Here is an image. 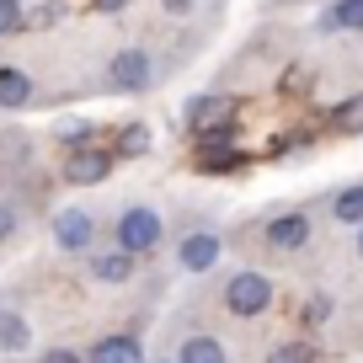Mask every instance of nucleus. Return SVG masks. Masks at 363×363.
Segmentation results:
<instances>
[{
    "label": "nucleus",
    "instance_id": "nucleus-1",
    "mask_svg": "<svg viewBox=\"0 0 363 363\" xmlns=\"http://www.w3.org/2000/svg\"><path fill=\"white\" fill-rule=\"evenodd\" d=\"M225 305H230V315H262V310L272 305V284L262 278V272H235L225 284Z\"/></svg>",
    "mask_w": 363,
    "mask_h": 363
},
{
    "label": "nucleus",
    "instance_id": "nucleus-2",
    "mask_svg": "<svg viewBox=\"0 0 363 363\" xmlns=\"http://www.w3.org/2000/svg\"><path fill=\"white\" fill-rule=\"evenodd\" d=\"M160 214L155 208H128L123 219H118V251H128V257H139V251H155L160 246Z\"/></svg>",
    "mask_w": 363,
    "mask_h": 363
},
{
    "label": "nucleus",
    "instance_id": "nucleus-3",
    "mask_svg": "<svg viewBox=\"0 0 363 363\" xmlns=\"http://www.w3.org/2000/svg\"><path fill=\"white\" fill-rule=\"evenodd\" d=\"M107 171H113V150L80 145V150H69V160H65V177L75 182V187H96V182H107Z\"/></svg>",
    "mask_w": 363,
    "mask_h": 363
},
{
    "label": "nucleus",
    "instance_id": "nucleus-4",
    "mask_svg": "<svg viewBox=\"0 0 363 363\" xmlns=\"http://www.w3.org/2000/svg\"><path fill=\"white\" fill-rule=\"evenodd\" d=\"M230 113H235V102L230 96H193L187 102V128L193 134H225V123H230Z\"/></svg>",
    "mask_w": 363,
    "mask_h": 363
},
{
    "label": "nucleus",
    "instance_id": "nucleus-5",
    "mask_svg": "<svg viewBox=\"0 0 363 363\" xmlns=\"http://www.w3.org/2000/svg\"><path fill=\"white\" fill-rule=\"evenodd\" d=\"M54 240L65 251H86L91 240H96V219H91L86 208H59L54 214Z\"/></svg>",
    "mask_w": 363,
    "mask_h": 363
},
{
    "label": "nucleus",
    "instance_id": "nucleus-6",
    "mask_svg": "<svg viewBox=\"0 0 363 363\" xmlns=\"http://www.w3.org/2000/svg\"><path fill=\"white\" fill-rule=\"evenodd\" d=\"M107 80H113L118 91H145V86H150V54H139V48H123V54L107 65Z\"/></svg>",
    "mask_w": 363,
    "mask_h": 363
},
{
    "label": "nucleus",
    "instance_id": "nucleus-7",
    "mask_svg": "<svg viewBox=\"0 0 363 363\" xmlns=\"http://www.w3.org/2000/svg\"><path fill=\"white\" fill-rule=\"evenodd\" d=\"M214 262H219V235L214 230H198V235L182 240V267L187 272H208Z\"/></svg>",
    "mask_w": 363,
    "mask_h": 363
},
{
    "label": "nucleus",
    "instance_id": "nucleus-8",
    "mask_svg": "<svg viewBox=\"0 0 363 363\" xmlns=\"http://www.w3.org/2000/svg\"><path fill=\"white\" fill-rule=\"evenodd\" d=\"M310 240V219L305 214H278L267 225V246H278V251H299Z\"/></svg>",
    "mask_w": 363,
    "mask_h": 363
},
{
    "label": "nucleus",
    "instance_id": "nucleus-9",
    "mask_svg": "<svg viewBox=\"0 0 363 363\" xmlns=\"http://www.w3.org/2000/svg\"><path fill=\"white\" fill-rule=\"evenodd\" d=\"M0 107H6V113H22V107H33V80H27L16 65L0 69Z\"/></svg>",
    "mask_w": 363,
    "mask_h": 363
},
{
    "label": "nucleus",
    "instance_id": "nucleus-10",
    "mask_svg": "<svg viewBox=\"0 0 363 363\" xmlns=\"http://www.w3.org/2000/svg\"><path fill=\"white\" fill-rule=\"evenodd\" d=\"M86 363H145V352H139L134 337H102L86 352Z\"/></svg>",
    "mask_w": 363,
    "mask_h": 363
},
{
    "label": "nucleus",
    "instance_id": "nucleus-11",
    "mask_svg": "<svg viewBox=\"0 0 363 363\" xmlns=\"http://www.w3.org/2000/svg\"><path fill=\"white\" fill-rule=\"evenodd\" d=\"M91 272H96L102 284H128V278H134V257H128V251H102V257L91 262Z\"/></svg>",
    "mask_w": 363,
    "mask_h": 363
},
{
    "label": "nucleus",
    "instance_id": "nucleus-12",
    "mask_svg": "<svg viewBox=\"0 0 363 363\" xmlns=\"http://www.w3.org/2000/svg\"><path fill=\"white\" fill-rule=\"evenodd\" d=\"M27 342H33L27 320L16 315V310H0V347H6V352H27Z\"/></svg>",
    "mask_w": 363,
    "mask_h": 363
},
{
    "label": "nucleus",
    "instance_id": "nucleus-13",
    "mask_svg": "<svg viewBox=\"0 0 363 363\" xmlns=\"http://www.w3.org/2000/svg\"><path fill=\"white\" fill-rule=\"evenodd\" d=\"M326 27L331 33H363V0H337L326 11Z\"/></svg>",
    "mask_w": 363,
    "mask_h": 363
},
{
    "label": "nucleus",
    "instance_id": "nucleus-14",
    "mask_svg": "<svg viewBox=\"0 0 363 363\" xmlns=\"http://www.w3.org/2000/svg\"><path fill=\"white\" fill-rule=\"evenodd\" d=\"M177 363H225V347L214 337H187L177 352Z\"/></svg>",
    "mask_w": 363,
    "mask_h": 363
},
{
    "label": "nucleus",
    "instance_id": "nucleus-15",
    "mask_svg": "<svg viewBox=\"0 0 363 363\" xmlns=\"http://www.w3.org/2000/svg\"><path fill=\"white\" fill-rule=\"evenodd\" d=\"M113 145H118V155H123V160H134V155H145V150H150V128L145 123H123Z\"/></svg>",
    "mask_w": 363,
    "mask_h": 363
},
{
    "label": "nucleus",
    "instance_id": "nucleus-16",
    "mask_svg": "<svg viewBox=\"0 0 363 363\" xmlns=\"http://www.w3.org/2000/svg\"><path fill=\"white\" fill-rule=\"evenodd\" d=\"M331 214H337L342 225H363V187H347V193L331 203Z\"/></svg>",
    "mask_w": 363,
    "mask_h": 363
},
{
    "label": "nucleus",
    "instance_id": "nucleus-17",
    "mask_svg": "<svg viewBox=\"0 0 363 363\" xmlns=\"http://www.w3.org/2000/svg\"><path fill=\"white\" fill-rule=\"evenodd\" d=\"M27 27V11H22V0H0V38H11Z\"/></svg>",
    "mask_w": 363,
    "mask_h": 363
},
{
    "label": "nucleus",
    "instance_id": "nucleus-18",
    "mask_svg": "<svg viewBox=\"0 0 363 363\" xmlns=\"http://www.w3.org/2000/svg\"><path fill=\"white\" fill-rule=\"evenodd\" d=\"M267 363H315V347H305V342H284V347H272Z\"/></svg>",
    "mask_w": 363,
    "mask_h": 363
},
{
    "label": "nucleus",
    "instance_id": "nucleus-19",
    "mask_svg": "<svg viewBox=\"0 0 363 363\" xmlns=\"http://www.w3.org/2000/svg\"><path fill=\"white\" fill-rule=\"evenodd\" d=\"M337 128H352V134L363 128V96H352L347 107H337Z\"/></svg>",
    "mask_w": 363,
    "mask_h": 363
},
{
    "label": "nucleus",
    "instance_id": "nucleus-20",
    "mask_svg": "<svg viewBox=\"0 0 363 363\" xmlns=\"http://www.w3.org/2000/svg\"><path fill=\"white\" fill-rule=\"evenodd\" d=\"M54 134H59V139H91V123H86V118H65Z\"/></svg>",
    "mask_w": 363,
    "mask_h": 363
},
{
    "label": "nucleus",
    "instance_id": "nucleus-21",
    "mask_svg": "<svg viewBox=\"0 0 363 363\" xmlns=\"http://www.w3.org/2000/svg\"><path fill=\"white\" fill-rule=\"evenodd\" d=\"M326 315H331V299H326V294H315V299L305 305V320H310V326H320Z\"/></svg>",
    "mask_w": 363,
    "mask_h": 363
},
{
    "label": "nucleus",
    "instance_id": "nucleus-22",
    "mask_svg": "<svg viewBox=\"0 0 363 363\" xmlns=\"http://www.w3.org/2000/svg\"><path fill=\"white\" fill-rule=\"evenodd\" d=\"M59 16H65V11H59V6H38V11L27 16V27H54Z\"/></svg>",
    "mask_w": 363,
    "mask_h": 363
},
{
    "label": "nucleus",
    "instance_id": "nucleus-23",
    "mask_svg": "<svg viewBox=\"0 0 363 363\" xmlns=\"http://www.w3.org/2000/svg\"><path fill=\"white\" fill-rule=\"evenodd\" d=\"M11 230H16V208L0 203V240H11Z\"/></svg>",
    "mask_w": 363,
    "mask_h": 363
},
{
    "label": "nucleus",
    "instance_id": "nucleus-24",
    "mask_svg": "<svg viewBox=\"0 0 363 363\" xmlns=\"http://www.w3.org/2000/svg\"><path fill=\"white\" fill-rule=\"evenodd\" d=\"M38 363H80V358H75V352H69V347H54V352H43V358H38Z\"/></svg>",
    "mask_w": 363,
    "mask_h": 363
},
{
    "label": "nucleus",
    "instance_id": "nucleus-25",
    "mask_svg": "<svg viewBox=\"0 0 363 363\" xmlns=\"http://www.w3.org/2000/svg\"><path fill=\"white\" fill-rule=\"evenodd\" d=\"M128 0H96V11H123Z\"/></svg>",
    "mask_w": 363,
    "mask_h": 363
},
{
    "label": "nucleus",
    "instance_id": "nucleus-26",
    "mask_svg": "<svg viewBox=\"0 0 363 363\" xmlns=\"http://www.w3.org/2000/svg\"><path fill=\"white\" fill-rule=\"evenodd\" d=\"M166 6H171V11H182V6H187V0H166Z\"/></svg>",
    "mask_w": 363,
    "mask_h": 363
},
{
    "label": "nucleus",
    "instance_id": "nucleus-27",
    "mask_svg": "<svg viewBox=\"0 0 363 363\" xmlns=\"http://www.w3.org/2000/svg\"><path fill=\"white\" fill-rule=\"evenodd\" d=\"M358 257H363V225H358Z\"/></svg>",
    "mask_w": 363,
    "mask_h": 363
}]
</instances>
